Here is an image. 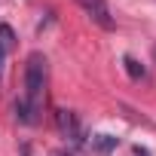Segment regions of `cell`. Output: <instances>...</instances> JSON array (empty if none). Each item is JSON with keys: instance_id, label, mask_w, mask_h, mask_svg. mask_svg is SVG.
I'll list each match as a JSON object with an SVG mask.
<instances>
[{"instance_id": "obj_4", "label": "cell", "mask_w": 156, "mask_h": 156, "mask_svg": "<svg viewBox=\"0 0 156 156\" xmlns=\"http://www.w3.org/2000/svg\"><path fill=\"white\" fill-rule=\"evenodd\" d=\"M98 156H110L113 150H116V144H119V138H113V135H104V132H98V135H92L89 141H86Z\"/></svg>"}, {"instance_id": "obj_5", "label": "cell", "mask_w": 156, "mask_h": 156, "mask_svg": "<svg viewBox=\"0 0 156 156\" xmlns=\"http://www.w3.org/2000/svg\"><path fill=\"white\" fill-rule=\"evenodd\" d=\"M12 46H16L12 28H9V25H0V73H3V61H6V55H9Z\"/></svg>"}, {"instance_id": "obj_6", "label": "cell", "mask_w": 156, "mask_h": 156, "mask_svg": "<svg viewBox=\"0 0 156 156\" xmlns=\"http://www.w3.org/2000/svg\"><path fill=\"white\" fill-rule=\"evenodd\" d=\"M122 64H126V73L132 76V80H144V76H147V67L138 61V58H132V55H126L122 58Z\"/></svg>"}, {"instance_id": "obj_8", "label": "cell", "mask_w": 156, "mask_h": 156, "mask_svg": "<svg viewBox=\"0 0 156 156\" xmlns=\"http://www.w3.org/2000/svg\"><path fill=\"white\" fill-rule=\"evenodd\" d=\"M55 156H64V153H55Z\"/></svg>"}, {"instance_id": "obj_3", "label": "cell", "mask_w": 156, "mask_h": 156, "mask_svg": "<svg viewBox=\"0 0 156 156\" xmlns=\"http://www.w3.org/2000/svg\"><path fill=\"white\" fill-rule=\"evenodd\" d=\"M76 3L83 6V12H86L95 25H101L104 31H113V16H110L107 0H76Z\"/></svg>"}, {"instance_id": "obj_2", "label": "cell", "mask_w": 156, "mask_h": 156, "mask_svg": "<svg viewBox=\"0 0 156 156\" xmlns=\"http://www.w3.org/2000/svg\"><path fill=\"white\" fill-rule=\"evenodd\" d=\"M55 126L61 132V138H67L70 144H86V132H83V122L73 110H55Z\"/></svg>"}, {"instance_id": "obj_1", "label": "cell", "mask_w": 156, "mask_h": 156, "mask_svg": "<svg viewBox=\"0 0 156 156\" xmlns=\"http://www.w3.org/2000/svg\"><path fill=\"white\" fill-rule=\"evenodd\" d=\"M46 83H49V64L43 52H31L25 61V95L16 101V116L25 126H34L43 110L46 98Z\"/></svg>"}, {"instance_id": "obj_7", "label": "cell", "mask_w": 156, "mask_h": 156, "mask_svg": "<svg viewBox=\"0 0 156 156\" xmlns=\"http://www.w3.org/2000/svg\"><path fill=\"white\" fill-rule=\"evenodd\" d=\"M132 153H135V156H150V150H147V147H141V144H135V147H132Z\"/></svg>"}]
</instances>
